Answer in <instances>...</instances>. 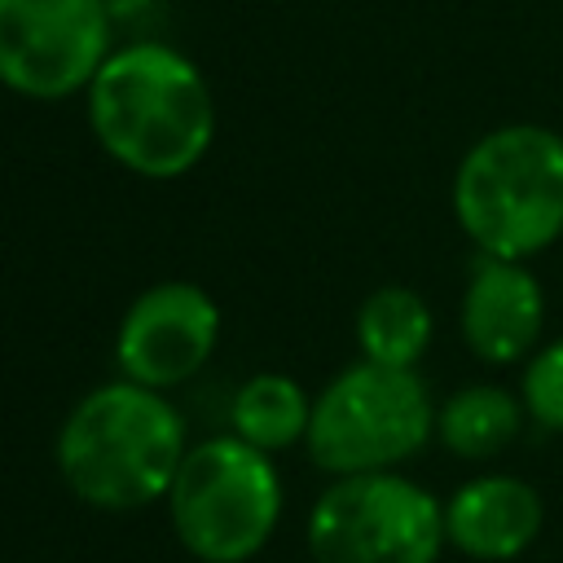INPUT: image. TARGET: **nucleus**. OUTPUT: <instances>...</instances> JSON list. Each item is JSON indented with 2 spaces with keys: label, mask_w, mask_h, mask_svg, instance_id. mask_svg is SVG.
I'll list each match as a JSON object with an SVG mask.
<instances>
[{
  "label": "nucleus",
  "mask_w": 563,
  "mask_h": 563,
  "mask_svg": "<svg viewBox=\"0 0 563 563\" xmlns=\"http://www.w3.org/2000/svg\"><path fill=\"white\" fill-rule=\"evenodd\" d=\"M88 123L114 163L150 180H172L211 150L216 101L185 53L141 40L110 53L88 84Z\"/></svg>",
  "instance_id": "1"
},
{
  "label": "nucleus",
  "mask_w": 563,
  "mask_h": 563,
  "mask_svg": "<svg viewBox=\"0 0 563 563\" xmlns=\"http://www.w3.org/2000/svg\"><path fill=\"white\" fill-rule=\"evenodd\" d=\"M185 453L176 405L128 378L92 387L57 431V471L97 510H136L167 497Z\"/></svg>",
  "instance_id": "2"
},
{
  "label": "nucleus",
  "mask_w": 563,
  "mask_h": 563,
  "mask_svg": "<svg viewBox=\"0 0 563 563\" xmlns=\"http://www.w3.org/2000/svg\"><path fill=\"white\" fill-rule=\"evenodd\" d=\"M453 216L479 255L532 260L563 238V136L545 123L484 132L453 172Z\"/></svg>",
  "instance_id": "3"
},
{
  "label": "nucleus",
  "mask_w": 563,
  "mask_h": 563,
  "mask_svg": "<svg viewBox=\"0 0 563 563\" xmlns=\"http://www.w3.org/2000/svg\"><path fill=\"white\" fill-rule=\"evenodd\" d=\"M435 435V405L418 369L356 361L312 400L308 457L339 475L396 471Z\"/></svg>",
  "instance_id": "4"
},
{
  "label": "nucleus",
  "mask_w": 563,
  "mask_h": 563,
  "mask_svg": "<svg viewBox=\"0 0 563 563\" xmlns=\"http://www.w3.org/2000/svg\"><path fill=\"white\" fill-rule=\"evenodd\" d=\"M172 528L202 563H246L282 519V475L268 453L238 435L202 440L185 453L172 493Z\"/></svg>",
  "instance_id": "5"
},
{
  "label": "nucleus",
  "mask_w": 563,
  "mask_h": 563,
  "mask_svg": "<svg viewBox=\"0 0 563 563\" xmlns=\"http://www.w3.org/2000/svg\"><path fill=\"white\" fill-rule=\"evenodd\" d=\"M312 563H435L444 506L396 471L339 475L308 515Z\"/></svg>",
  "instance_id": "6"
},
{
  "label": "nucleus",
  "mask_w": 563,
  "mask_h": 563,
  "mask_svg": "<svg viewBox=\"0 0 563 563\" xmlns=\"http://www.w3.org/2000/svg\"><path fill=\"white\" fill-rule=\"evenodd\" d=\"M110 57L101 0H0V84L18 97L62 101Z\"/></svg>",
  "instance_id": "7"
},
{
  "label": "nucleus",
  "mask_w": 563,
  "mask_h": 563,
  "mask_svg": "<svg viewBox=\"0 0 563 563\" xmlns=\"http://www.w3.org/2000/svg\"><path fill=\"white\" fill-rule=\"evenodd\" d=\"M220 339V308L194 282H158L132 299L114 334V361L128 383L176 387L194 378Z\"/></svg>",
  "instance_id": "8"
},
{
  "label": "nucleus",
  "mask_w": 563,
  "mask_h": 563,
  "mask_svg": "<svg viewBox=\"0 0 563 563\" xmlns=\"http://www.w3.org/2000/svg\"><path fill=\"white\" fill-rule=\"evenodd\" d=\"M462 339L488 365L528 361L545 330V290L523 260L479 255L462 290Z\"/></svg>",
  "instance_id": "9"
},
{
  "label": "nucleus",
  "mask_w": 563,
  "mask_h": 563,
  "mask_svg": "<svg viewBox=\"0 0 563 563\" xmlns=\"http://www.w3.org/2000/svg\"><path fill=\"white\" fill-rule=\"evenodd\" d=\"M545 528L541 493L506 471L475 475L453 488L444 501V541L475 563H510L519 559Z\"/></svg>",
  "instance_id": "10"
},
{
  "label": "nucleus",
  "mask_w": 563,
  "mask_h": 563,
  "mask_svg": "<svg viewBox=\"0 0 563 563\" xmlns=\"http://www.w3.org/2000/svg\"><path fill=\"white\" fill-rule=\"evenodd\" d=\"M523 418V400L501 383H466L435 409V435L453 457L488 462L519 440Z\"/></svg>",
  "instance_id": "11"
},
{
  "label": "nucleus",
  "mask_w": 563,
  "mask_h": 563,
  "mask_svg": "<svg viewBox=\"0 0 563 563\" xmlns=\"http://www.w3.org/2000/svg\"><path fill=\"white\" fill-rule=\"evenodd\" d=\"M431 343V308L409 286H378L356 312L361 361L413 369Z\"/></svg>",
  "instance_id": "12"
},
{
  "label": "nucleus",
  "mask_w": 563,
  "mask_h": 563,
  "mask_svg": "<svg viewBox=\"0 0 563 563\" xmlns=\"http://www.w3.org/2000/svg\"><path fill=\"white\" fill-rule=\"evenodd\" d=\"M308 418H312V400L303 396V387L286 374H255L238 387L229 422L233 435L255 444L260 453H277L295 440L308 435Z\"/></svg>",
  "instance_id": "13"
},
{
  "label": "nucleus",
  "mask_w": 563,
  "mask_h": 563,
  "mask_svg": "<svg viewBox=\"0 0 563 563\" xmlns=\"http://www.w3.org/2000/svg\"><path fill=\"white\" fill-rule=\"evenodd\" d=\"M519 400L528 409L532 422H541L545 431L563 435V334L541 343L528 361H523V378H519Z\"/></svg>",
  "instance_id": "14"
},
{
  "label": "nucleus",
  "mask_w": 563,
  "mask_h": 563,
  "mask_svg": "<svg viewBox=\"0 0 563 563\" xmlns=\"http://www.w3.org/2000/svg\"><path fill=\"white\" fill-rule=\"evenodd\" d=\"M158 0H101V9L110 13V22H132L141 13H150Z\"/></svg>",
  "instance_id": "15"
}]
</instances>
